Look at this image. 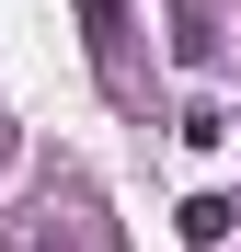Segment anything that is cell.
Segmentation results:
<instances>
[{
    "label": "cell",
    "instance_id": "obj_1",
    "mask_svg": "<svg viewBox=\"0 0 241 252\" xmlns=\"http://www.w3.org/2000/svg\"><path fill=\"white\" fill-rule=\"evenodd\" d=\"M172 58H184V69H207V58H218V23L195 12V0H184V12H172Z\"/></svg>",
    "mask_w": 241,
    "mask_h": 252
},
{
    "label": "cell",
    "instance_id": "obj_2",
    "mask_svg": "<svg viewBox=\"0 0 241 252\" xmlns=\"http://www.w3.org/2000/svg\"><path fill=\"white\" fill-rule=\"evenodd\" d=\"M230 218H241L230 195H195V206H184V241H195V252H218V241H230Z\"/></svg>",
    "mask_w": 241,
    "mask_h": 252
},
{
    "label": "cell",
    "instance_id": "obj_3",
    "mask_svg": "<svg viewBox=\"0 0 241 252\" xmlns=\"http://www.w3.org/2000/svg\"><path fill=\"white\" fill-rule=\"evenodd\" d=\"M80 34H92V46H115V34H127V0H80Z\"/></svg>",
    "mask_w": 241,
    "mask_h": 252
},
{
    "label": "cell",
    "instance_id": "obj_4",
    "mask_svg": "<svg viewBox=\"0 0 241 252\" xmlns=\"http://www.w3.org/2000/svg\"><path fill=\"white\" fill-rule=\"evenodd\" d=\"M12 252H69V241H58L46 218H12Z\"/></svg>",
    "mask_w": 241,
    "mask_h": 252
}]
</instances>
